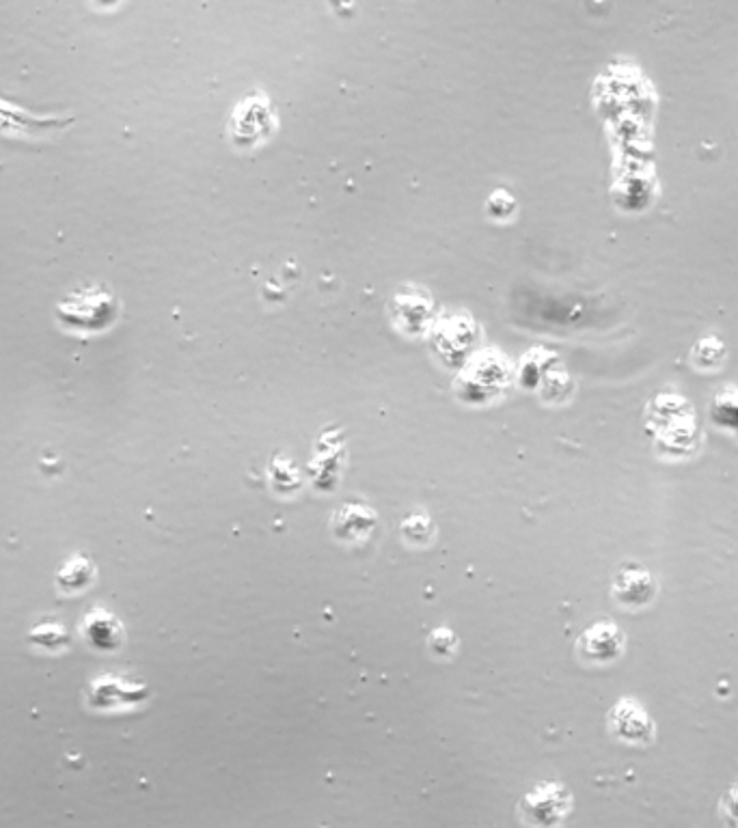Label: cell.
I'll return each mask as SVG.
<instances>
[{
	"label": "cell",
	"mask_w": 738,
	"mask_h": 828,
	"mask_svg": "<svg viewBox=\"0 0 738 828\" xmlns=\"http://www.w3.org/2000/svg\"><path fill=\"white\" fill-rule=\"evenodd\" d=\"M119 317V300L104 285H87L74 289L57 305V320L80 337L98 335L111 328Z\"/></svg>",
	"instance_id": "cell-1"
},
{
	"label": "cell",
	"mask_w": 738,
	"mask_h": 828,
	"mask_svg": "<svg viewBox=\"0 0 738 828\" xmlns=\"http://www.w3.org/2000/svg\"><path fill=\"white\" fill-rule=\"evenodd\" d=\"M518 809H521V816L529 826L555 828L570 813L572 794L564 783L544 781L521 798Z\"/></svg>",
	"instance_id": "cell-2"
},
{
	"label": "cell",
	"mask_w": 738,
	"mask_h": 828,
	"mask_svg": "<svg viewBox=\"0 0 738 828\" xmlns=\"http://www.w3.org/2000/svg\"><path fill=\"white\" fill-rule=\"evenodd\" d=\"M74 117H50V115H33L18 104H11L0 98V132L7 136H20L26 141L33 138H50L59 134L63 128L70 126Z\"/></svg>",
	"instance_id": "cell-3"
},
{
	"label": "cell",
	"mask_w": 738,
	"mask_h": 828,
	"mask_svg": "<svg viewBox=\"0 0 738 828\" xmlns=\"http://www.w3.org/2000/svg\"><path fill=\"white\" fill-rule=\"evenodd\" d=\"M609 729L628 744H648L654 738V721L635 699H620L609 712Z\"/></svg>",
	"instance_id": "cell-4"
},
{
	"label": "cell",
	"mask_w": 738,
	"mask_h": 828,
	"mask_svg": "<svg viewBox=\"0 0 738 828\" xmlns=\"http://www.w3.org/2000/svg\"><path fill=\"white\" fill-rule=\"evenodd\" d=\"M577 650L583 660L596 662V665H605L624 652V632L609 619L596 621L594 626L587 628L577 643Z\"/></svg>",
	"instance_id": "cell-5"
},
{
	"label": "cell",
	"mask_w": 738,
	"mask_h": 828,
	"mask_svg": "<svg viewBox=\"0 0 738 828\" xmlns=\"http://www.w3.org/2000/svg\"><path fill=\"white\" fill-rule=\"evenodd\" d=\"M656 596V581L648 568L639 563H626L613 578V598L626 609L648 606Z\"/></svg>",
	"instance_id": "cell-6"
},
{
	"label": "cell",
	"mask_w": 738,
	"mask_h": 828,
	"mask_svg": "<svg viewBox=\"0 0 738 828\" xmlns=\"http://www.w3.org/2000/svg\"><path fill=\"white\" fill-rule=\"evenodd\" d=\"M710 421L728 434L738 436V389H726L715 395L710 404Z\"/></svg>",
	"instance_id": "cell-7"
},
{
	"label": "cell",
	"mask_w": 738,
	"mask_h": 828,
	"mask_svg": "<svg viewBox=\"0 0 738 828\" xmlns=\"http://www.w3.org/2000/svg\"><path fill=\"white\" fill-rule=\"evenodd\" d=\"M91 578H93V568L89 565V561L82 559V557H76V559H72L70 563L65 565V570L59 572L57 583L63 589L78 591L82 587H87Z\"/></svg>",
	"instance_id": "cell-8"
},
{
	"label": "cell",
	"mask_w": 738,
	"mask_h": 828,
	"mask_svg": "<svg viewBox=\"0 0 738 828\" xmlns=\"http://www.w3.org/2000/svg\"><path fill=\"white\" fill-rule=\"evenodd\" d=\"M723 354H726V350H723V343L715 337H708V339H702V343L695 345L691 358H693L695 367L715 369L721 365Z\"/></svg>",
	"instance_id": "cell-9"
},
{
	"label": "cell",
	"mask_w": 738,
	"mask_h": 828,
	"mask_svg": "<svg viewBox=\"0 0 738 828\" xmlns=\"http://www.w3.org/2000/svg\"><path fill=\"white\" fill-rule=\"evenodd\" d=\"M374 522H376V518H374L372 512H369V509H363L361 516H357V520H348L344 514L339 512V527H337V531H339V537H344V540H352V537L363 535V533H367V529H372Z\"/></svg>",
	"instance_id": "cell-10"
},
{
	"label": "cell",
	"mask_w": 738,
	"mask_h": 828,
	"mask_svg": "<svg viewBox=\"0 0 738 828\" xmlns=\"http://www.w3.org/2000/svg\"><path fill=\"white\" fill-rule=\"evenodd\" d=\"M402 531L406 533V537L410 542L415 544H426L430 537H432V522L426 514H417V516H410L404 524H402Z\"/></svg>",
	"instance_id": "cell-11"
},
{
	"label": "cell",
	"mask_w": 738,
	"mask_h": 828,
	"mask_svg": "<svg viewBox=\"0 0 738 828\" xmlns=\"http://www.w3.org/2000/svg\"><path fill=\"white\" fill-rule=\"evenodd\" d=\"M430 647H432L434 654L451 656V654H454L456 647H458V639H456V634L451 632V630L441 628V630H434L430 634Z\"/></svg>",
	"instance_id": "cell-12"
},
{
	"label": "cell",
	"mask_w": 738,
	"mask_h": 828,
	"mask_svg": "<svg viewBox=\"0 0 738 828\" xmlns=\"http://www.w3.org/2000/svg\"><path fill=\"white\" fill-rule=\"evenodd\" d=\"M721 816L728 828H738V783L730 785L721 798Z\"/></svg>",
	"instance_id": "cell-13"
}]
</instances>
